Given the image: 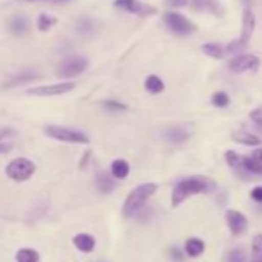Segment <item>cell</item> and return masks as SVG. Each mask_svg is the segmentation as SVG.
<instances>
[{"label":"cell","instance_id":"obj_1","mask_svg":"<svg viewBox=\"0 0 262 262\" xmlns=\"http://www.w3.org/2000/svg\"><path fill=\"white\" fill-rule=\"evenodd\" d=\"M216 189V184L212 182L207 177H189V179L180 180L179 184L173 189V196H171V205L177 207V205L182 204L186 198H189L191 194L196 193H210V191Z\"/></svg>","mask_w":262,"mask_h":262},{"label":"cell","instance_id":"obj_2","mask_svg":"<svg viewBox=\"0 0 262 262\" xmlns=\"http://www.w3.org/2000/svg\"><path fill=\"white\" fill-rule=\"evenodd\" d=\"M157 191V184L154 182H146L141 184V186L134 187V189L128 193V196L125 198V204H123V216L125 217H132L138 210H141L143 205L146 204L150 196Z\"/></svg>","mask_w":262,"mask_h":262},{"label":"cell","instance_id":"obj_3","mask_svg":"<svg viewBox=\"0 0 262 262\" xmlns=\"http://www.w3.org/2000/svg\"><path fill=\"white\" fill-rule=\"evenodd\" d=\"M49 138L55 139V141L61 143H72V145H88L90 143V136L84 134L80 130H75V128H68V127H61V125H47L43 128Z\"/></svg>","mask_w":262,"mask_h":262},{"label":"cell","instance_id":"obj_4","mask_svg":"<svg viewBox=\"0 0 262 262\" xmlns=\"http://www.w3.org/2000/svg\"><path fill=\"white\" fill-rule=\"evenodd\" d=\"M36 171V164L27 157H16L6 166V175L14 182H25Z\"/></svg>","mask_w":262,"mask_h":262},{"label":"cell","instance_id":"obj_5","mask_svg":"<svg viewBox=\"0 0 262 262\" xmlns=\"http://www.w3.org/2000/svg\"><path fill=\"white\" fill-rule=\"evenodd\" d=\"M164 24L177 36H189L196 31V25L193 21L187 20L184 14L175 13V11H169V13L164 14Z\"/></svg>","mask_w":262,"mask_h":262},{"label":"cell","instance_id":"obj_6","mask_svg":"<svg viewBox=\"0 0 262 262\" xmlns=\"http://www.w3.org/2000/svg\"><path fill=\"white\" fill-rule=\"evenodd\" d=\"M88 68V59L86 57H68L59 64L57 68V75L61 79H75V77L82 75Z\"/></svg>","mask_w":262,"mask_h":262},{"label":"cell","instance_id":"obj_7","mask_svg":"<svg viewBox=\"0 0 262 262\" xmlns=\"http://www.w3.org/2000/svg\"><path fill=\"white\" fill-rule=\"evenodd\" d=\"M228 66H230V70L234 73L257 72L260 66V59L253 54H237L235 57H232V61Z\"/></svg>","mask_w":262,"mask_h":262},{"label":"cell","instance_id":"obj_8","mask_svg":"<svg viewBox=\"0 0 262 262\" xmlns=\"http://www.w3.org/2000/svg\"><path fill=\"white\" fill-rule=\"evenodd\" d=\"M73 90H75V82H68L66 80V82H59V84L31 88L29 95H32V97H59V95H66Z\"/></svg>","mask_w":262,"mask_h":262},{"label":"cell","instance_id":"obj_9","mask_svg":"<svg viewBox=\"0 0 262 262\" xmlns=\"http://www.w3.org/2000/svg\"><path fill=\"white\" fill-rule=\"evenodd\" d=\"M253 31H255V14L250 7L243 9V18H241V36H239V43L246 49L248 41L252 39Z\"/></svg>","mask_w":262,"mask_h":262},{"label":"cell","instance_id":"obj_10","mask_svg":"<svg viewBox=\"0 0 262 262\" xmlns=\"http://www.w3.org/2000/svg\"><path fill=\"white\" fill-rule=\"evenodd\" d=\"M227 223H228L230 232L235 235L243 234V232L248 228V220H246L241 212H237V210H228L227 212Z\"/></svg>","mask_w":262,"mask_h":262},{"label":"cell","instance_id":"obj_11","mask_svg":"<svg viewBox=\"0 0 262 262\" xmlns=\"http://www.w3.org/2000/svg\"><path fill=\"white\" fill-rule=\"evenodd\" d=\"M73 245L82 253H91L95 250L97 241H95V237L91 234H77L75 237H73Z\"/></svg>","mask_w":262,"mask_h":262},{"label":"cell","instance_id":"obj_12","mask_svg":"<svg viewBox=\"0 0 262 262\" xmlns=\"http://www.w3.org/2000/svg\"><path fill=\"white\" fill-rule=\"evenodd\" d=\"M189 4H191V7L196 11H210L212 14L223 13V9H221L217 0H191Z\"/></svg>","mask_w":262,"mask_h":262},{"label":"cell","instance_id":"obj_13","mask_svg":"<svg viewBox=\"0 0 262 262\" xmlns=\"http://www.w3.org/2000/svg\"><path fill=\"white\" fill-rule=\"evenodd\" d=\"M128 173H130V166H128V162L125 161V159H116V161H113V164H111V175H113L114 179L123 180L128 177Z\"/></svg>","mask_w":262,"mask_h":262},{"label":"cell","instance_id":"obj_14","mask_svg":"<svg viewBox=\"0 0 262 262\" xmlns=\"http://www.w3.org/2000/svg\"><path fill=\"white\" fill-rule=\"evenodd\" d=\"M232 139L237 143H241V145H246V146H257L260 145V138L255 134H252V132H246V130H235L234 134H232Z\"/></svg>","mask_w":262,"mask_h":262},{"label":"cell","instance_id":"obj_15","mask_svg":"<svg viewBox=\"0 0 262 262\" xmlns=\"http://www.w3.org/2000/svg\"><path fill=\"white\" fill-rule=\"evenodd\" d=\"M202 52L212 59H223L225 54H227V49L223 45H220V43H205L202 47Z\"/></svg>","mask_w":262,"mask_h":262},{"label":"cell","instance_id":"obj_16","mask_svg":"<svg viewBox=\"0 0 262 262\" xmlns=\"http://www.w3.org/2000/svg\"><path fill=\"white\" fill-rule=\"evenodd\" d=\"M114 179V177H113ZM111 179V175H107V173H100V175L97 177V189L100 191V193H111V191L116 187V182Z\"/></svg>","mask_w":262,"mask_h":262},{"label":"cell","instance_id":"obj_17","mask_svg":"<svg viewBox=\"0 0 262 262\" xmlns=\"http://www.w3.org/2000/svg\"><path fill=\"white\" fill-rule=\"evenodd\" d=\"M16 262H39V253L34 248H20L14 257Z\"/></svg>","mask_w":262,"mask_h":262},{"label":"cell","instance_id":"obj_18","mask_svg":"<svg viewBox=\"0 0 262 262\" xmlns=\"http://www.w3.org/2000/svg\"><path fill=\"white\" fill-rule=\"evenodd\" d=\"M145 88H146L148 93L159 95V93L164 91V82H162L157 75H150V77H146V80H145Z\"/></svg>","mask_w":262,"mask_h":262},{"label":"cell","instance_id":"obj_19","mask_svg":"<svg viewBox=\"0 0 262 262\" xmlns=\"http://www.w3.org/2000/svg\"><path fill=\"white\" fill-rule=\"evenodd\" d=\"M204 250H205L204 241H200V239H196V237L189 239V241L186 243V253H187L189 257H198V255H202V253H204Z\"/></svg>","mask_w":262,"mask_h":262},{"label":"cell","instance_id":"obj_20","mask_svg":"<svg viewBox=\"0 0 262 262\" xmlns=\"http://www.w3.org/2000/svg\"><path fill=\"white\" fill-rule=\"evenodd\" d=\"M9 29L14 34H24V32L29 31V20L24 16H14L13 20L9 21Z\"/></svg>","mask_w":262,"mask_h":262},{"label":"cell","instance_id":"obj_21","mask_svg":"<svg viewBox=\"0 0 262 262\" xmlns=\"http://www.w3.org/2000/svg\"><path fill=\"white\" fill-rule=\"evenodd\" d=\"M243 168L250 173H255V175H262V161H257L253 157L243 159Z\"/></svg>","mask_w":262,"mask_h":262},{"label":"cell","instance_id":"obj_22","mask_svg":"<svg viewBox=\"0 0 262 262\" xmlns=\"http://www.w3.org/2000/svg\"><path fill=\"white\" fill-rule=\"evenodd\" d=\"M166 138L171 143H184L189 138V134H187V130H184V128H171V130L166 132Z\"/></svg>","mask_w":262,"mask_h":262},{"label":"cell","instance_id":"obj_23","mask_svg":"<svg viewBox=\"0 0 262 262\" xmlns=\"http://www.w3.org/2000/svg\"><path fill=\"white\" fill-rule=\"evenodd\" d=\"M38 73H18L14 79H11L9 82L6 84V88L9 86H18V84H25V82H31V80H36L38 79Z\"/></svg>","mask_w":262,"mask_h":262},{"label":"cell","instance_id":"obj_24","mask_svg":"<svg viewBox=\"0 0 262 262\" xmlns=\"http://www.w3.org/2000/svg\"><path fill=\"white\" fill-rule=\"evenodd\" d=\"M138 6H139L138 0H114V7L121 11H127V13H136Z\"/></svg>","mask_w":262,"mask_h":262},{"label":"cell","instance_id":"obj_25","mask_svg":"<svg viewBox=\"0 0 262 262\" xmlns=\"http://www.w3.org/2000/svg\"><path fill=\"white\" fill-rule=\"evenodd\" d=\"M55 24H57V20H55L54 16H49V14H39V18H38V29L41 32L50 31V27H54Z\"/></svg>","mask_w":262,"mask_h":262},{"label":"cell","instance_id":"obj_26","mask_svg":"<svg viewBox=\"0 0 262 262\" xmlns=\"http://www.w3.org/2000/svg\"><path fill=\"white\" fill-rule=\"evenodd\" d=\"M228 104H230V98H228V95L223 93V91H217V93L212 97L214 107H227Z\"/></svg>","mask_w":262,"mask_h":262},{"label":"cell","instance_id":"obj_27","mask_svg":"<svg viewBox=\"0 0 262 262\" xmlns=\"http://www.w3.org/2000/svg\"><path fill=\"white\" fill-rule=\"evenodd\" d=\"M93 29H95V24H93V20H90V18H80V20L77 21V31L79 32L88 34V32H91Z\"/></svg>","mask_w":262,"mask_h":262},{"label":"cell","instance_id":"obj_28","mask_svg":"<svg viewBox=\"0 0 262 262\" xmlns=\"http://www.w3.org/2000/svg\"><path fill=\"white\" fill-rule=\"evenodd\" d=\"M102 105H104L107 111H113V113H120V111H127V105L121 104V102H116V100H105V102H102Z\"/></svg>","mask_w":262,"mask_h":262},{"label":"cell","instance_id":"obj_29","mask_svg":"<svg viewBox=\"0 0 262 262\" xmlns=\"http://www.w3.org/2000/svg\"><path fill=\"white\" fill-rule=\"evenodd\" d=\"M225 157H227V162L232 166V168H235V169L243 168V159L239 157L235 152H232V150H230V152H227V156H225Z\"/></svg>","mask_w":262,"mask_h":262},{"label":"cell","instance_id":"obj_30","mask_svg":"<svg viewBox=\"0 0 262 262\" xmlns=\"http://www.w3.org/2000/svg\"><path fill=\"white\" fill-rule=\"evenodd\" d=\"M252 250H253V255L257 257V260H262V235H257L252 243Z\"/></svg>","mask_w":262,"mask_h":262},{"label":"cell","instance_id":"obj_31","mask_svg":"<svg viewBox=\"0 0 262 262\" xmlns=\"http://www.w3.org/2000/svg\"><path fill=\"white\" fill-rule=\"evenodd\" d=\"M250 118H252V120L255 121L259 127H262V107H257V109H253L252 113H250Z\"/></svg>","mask_w":262,"mask_h":262},{"label":"cell","instance_id":"obj_32","mask_svg":"<svg viewBox=\"0 0 262 262\" xmlns=\"http://www.w3.org/2000/svg\"><path fill=\"white\" fill-rule=\"evenodd\" d=\"M250 194H252V198H253L255 202H262V186L253 187L252 193H250Z\"/></svg>","mask_w":262,"mask_h":262},{"label":"cell","instance_id":"obj_33","mask_svg":"<svg viewBox=\"0 0 262 262\" xmlns=\"http://www.w3.org/2000/svg\"><path fill=\"white\" fill-rule=\"evenodd\" d=\"M24 2H29V4H34V2H49V4H66L70 0H24Z\"/></svg>","mask_w":262,"mask_h":262},{"label":"cell","instance_id":"obj_34","mask_svg":"<svg viewBox=\"0 0 262 262\" xmlns=\"http://www.w3.org/2000/svg\"><path fill=\"white\" fill-rule=\"evenodd\" d=\"M171 259L173 260H177V262H182V259H184V255L180 253V250H171Z\"/></svg>","mask_w":262,"mask_h":262},{"label":"cell","instance_id":"obj_35","mask_svg":"<svg viewBox=\"0 0 262 262\" xmlns=\"http://www.w3.org/2000/svg\"><path fill=\"white\" fill-rule=\"evenodd\" d=\"M187 2H191V0H168V4H169V6H175V7L186 6Z\"/></svg>","mask_w":262,"mask_h":262},{"label":"cell","instance_id":"obj_36","mask_svg":"<svg viewBox=\"0 0 262 262\" xmlns=\"http://www.w3.org/2000/svg\"><path fill=\"white\" fill-rule=\"evenodd\" d=\"M11 150V145H7V143H0V154H7Z\"/></svg>","mask_w":262,"mask_h":262},{"label":"cell","instance_id":"obj_37","mask_svg":"<svg viewBox=\"0 0 262 262\" xmlns=\"http://www.w3.org/2000/svg\"><path fill=\"white\" fill-rule=\"evenodd\" d=\"M243 4H245V7H250V4L253 2V0H241Z\"/></svg>","mask_w":262,"mask_h":262},{"label":"cell","instance_id":"obj_38","mask_svg":"<svg viewBox=\"0 0 262 262\" xmlns=\"http://www.w3.org/2000/svg\"><path fill=\"white\" fill-rule=\"evenodd\" d=\"M7 134H9V130H0V139H2L4 136H7Z\"/></svg>","mask_w":262,"mask_h":262},{"label":"cell","instance_id":"obj_39","mask_svg":"<svg viewBox=\"0 0 262 262\" xmlns=\"http://www.w3.org/2000/svg\"><path fill=\"white\" fill-rule=\"evenodd\" d=\"M255 262H262V260H255Z\"/></svg>","mask_w":262,"mask_h":262}]
</instances>
